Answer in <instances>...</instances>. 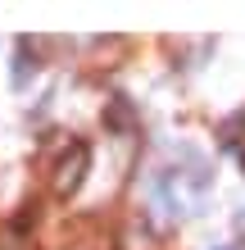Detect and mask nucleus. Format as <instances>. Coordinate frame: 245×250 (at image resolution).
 Returning a JSON list of instances; mask_svg holds the SVG:
<instances>
[{
    "mask_svg": "<svg viewBox=\"0 0 245 250\" xmlns=\"http://www.w3.org/2000/svg\"><path fill=\"white\" fill-rule=\"evenodd\" d=\"M241 228H245V214H241Z\"/></svg>",
    "mask_w": 245,
    "mask_h": 250,
    "instance_id": "2",
    "label": "nucleus"
},
{
    "mask_svg": "<svg viewBox=\"0 0 245 250\" xmlns=\"http://www.w3.org/2000/svg\"><path fill=\"white\" fill-rule=\"evenodd\" d=\"M82 173H86V150H73V155L59 164V173H55V191H59V196H68V191L82 182Z\"/></svg>",
    "mask_w": 245,
    "mask_h": 250,
    "instance_id": "1",
    "label": "nucleus"
}]
</instances>
